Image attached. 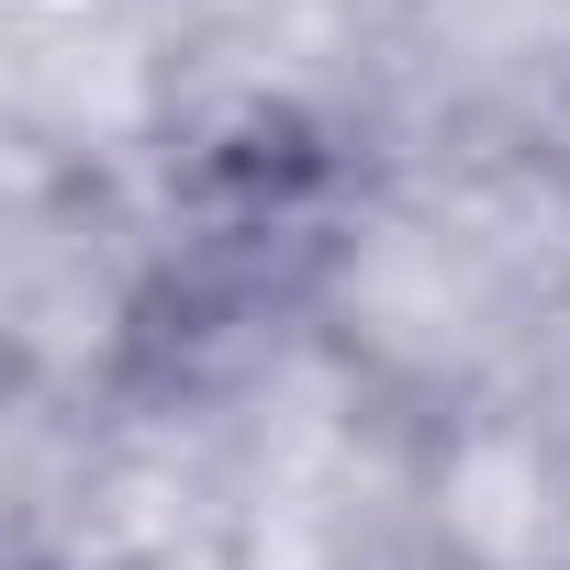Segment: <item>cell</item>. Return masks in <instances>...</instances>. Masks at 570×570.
I'll return each mask as SVG.
<instances>
[{
    "instance_id": "obj_2",
    "label": "cell",
    "mask_w": 570,
    "mask_h": 570,
    "mask_svg": "<svg viewBox=\"0 0 570 570\" xmlns=\"http://www.w3.org/2000/svg\"><path fill=\"white\" fill-rule=\"evenodd\" d=\"M146 570H213V559H146Z\"/></svg>"
},
{
    "instance_id": "obj_1",
    "label": "cell",
    "mask_w": 570,
    "mask_h": 570,
    "mask_svg": "<svg viewBox=\"0 0 570 570\" xmlns=\"http://www.w3.org/2000/svg\"><path fill=\"white\" fill-rule=\"evenodd\" d=\"M436 525L470 570H548L559 548V481L525 436H459L436 470Z\"/></svg>"
}]
</instances>
